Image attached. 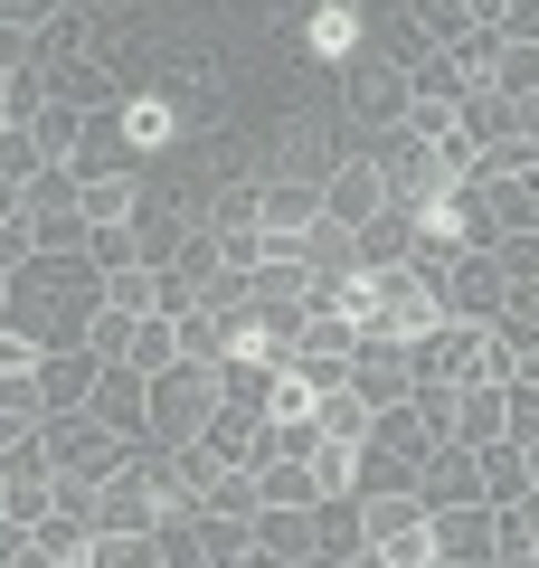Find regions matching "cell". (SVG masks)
Masks as SVG:
<instances>
[{"label": "cell", "mask_w": 539, "mask_h": 568, "mask_svg": "<svg viewBox=\"0 0 539 568\" xmlns=\"http://www.w3.org/2000/svg\"><path fill=\"white\" fill-rule=\"evenodd\" d=\"M95 313H104V275L77 246V256H29L20 275H10V313H0V323L29 332L39 351H77Z\"/></svg>", "instance_id": "6da1fadb"}, {"label": "cell", "mask_w": 539, "mask_h": 568, "mask_svg": "<svg viewBox=\"0 0 539 568\" xmlns=\"http://www.w3.org/2000/svg\"><path fill=\"white\" fill-rule=\"evenodd\" d=\"M256 181H294V190H322L340 171V123H322V114H284V123H265V152L256 162Z\"/></svg>", "instance_id": "7a4b0ae2"}, {"label": "cell", "mask_w": 539, "mask_h": 568, "mask_svg": "<svg viewBox=\"0 0 539 568\" xmlns=\"http://www.w3.org/2000/svg\"><path fill=\"white\" fill-rule=\"evenodd\" d=\"M407 104H417V85H407V67L388 48H359L340 67V114H350V133H398Z\"/></svg>", "instance_id": "3957f363"}, {"label": "cell", "mask_w": 539, "mask_h": 568, "mask_svg": "<svg viewBox=\"0 0 539 568\" xmlns=\"http://www.w3.org/2000/svg\"><path fill=\"white\" fill-rule=\"evenodd\" d=\"M39 455H48V474H67V484H104L133 446H123L95 407H67V417H39Z\"/></svg>", "instance_id": "277c9868"}, {"label": "cell", "mask_w": 539, "mask_h": 568, "mask_svg": "<svg viewBox=\"0 0 539 568\" xmlns=\"http://www.w3.org/2000/svg\"><path fill=\"white\" fill-rule=\"evenodd\" d=\"M209 407H218V369L209 361L152 369V426H142V446H190V436L209 426Z\"/></svg>", "instance_id": "5b68a950"}, {"label": "cell", "mask_w": 539, "mask_h": 568, "mask_svg": "<svg viewBox=\"0 0 539 568\" xmlns=\"http://www.w3.org/2000/svg\"><path fill=\"white\" fill-rule=\"evenodd\" d=\"M359 284H369V304H359V332H379V342H426V332L445 323L436 284L407 275V265H379V275H359Z\"/></svg>", "instance_id": "8992f818"}, {"label": "cell", "mask_w": 539, "mask_h": 568, "mask_svg": "<svg viewBox=\"0 0 539 568\" xmlns=\"http://www.w3.org/2000/svg\"><path fill=\"white\" fill-rule=\"evenodd\" d=\"M20 219H29V237H39V256H77L85 246V181L67 162H48L39 181L20 190Z\"/></svg>", "instance_id": "52a82bcc"}, {"label": "cell", "mask_w": 539, "mask_h": 568, "mask_svg": "<svg viewBox=\"0 0 539 568\" xmlns=\"http://www.w3.org/2000/svg\"><path fill=\"white\" fill-rule=\"evenodd\" d=\"M350 398L379 417V407H407L417 398V361H407V342H379V332H359L350 342Z\"/></svg>", "instance_id": "ba28073f"}, {"label": "cell", "mask_w": 539, "mask_h": 568, "mask_svg": "<svg viewBox=\"0 0 539 568\" xmlns=\"http://www.w3.org/2000/svg\"><path fill=\"white\" fill-rule=\"evenodd\" d=\"M200 446L218 455L227 474H256V465H275V426H265L256 407H237V398H218V407H209V426H200Z\"/></svg>", "instance_id": "9c48e42d"}, {"label": "cell", "mask_w": 539, "mask_h": 568, "mask_svg": "<svg viewBox=\"0 0 539 568\" xmlns=\"http://www.w3.org/2000/svg\"><path fill=\"white\" fill-rule=\"evenodd\" d=\"M294 48L313 67H350L359 48H369V10H350V0H313V10L294 20Z\"/></svg>", "instance_id": "30bf717a"}, {"label": "cell", "mask_w": 539, "mask_h": 568, "mask_svg": "<svg viewBox=\"0 0 539 568\" xmlns=\"http://www.w3.org/2000/svg\"><path fill=\"white\" fill-rule=\"evenodd\" d=\"M85 407L114 426L123 446H142V426H152V379H142L133 361H104V369H95V398H85Z\"/></svg>", "instance_id": "8fae6325"}, {"label": "cell", "mask_w": 539, "mask_h": 568, "mask_svg": "<svg viewBox=\"0 0 539 568\" xmlns=\"http://www.w3.org/2000/svg\"><path fill=\"white\" fill-rule=\"evenodd\" d=\"M388 209V181H379V162L369 152H340V171L322 181V219H340V227H369Z\"/></svg>", "instance_id": "7c38bea8"}, {"label": "cell", "mask_w": 539, "mask_h": 568, "mask_svg": "<svg viewBox=\"0 0 539 568\" xmlns=\"http://www.w3.org/2000/svg\"><path fill=\"white\" fill-rule=\"evenodd\" d=\"M417 503H426V511L482 503V446H436V455L417 465Z\"/></svg>", "instance_id": "4fadbf2b"}, {"label": "cell", "mask_w": 539, "mask_h": 568, "mask_svg": "<svg viewBox=\"0 0 539 568\" xmlns=\"http://www.w3.org/2000/svg\"><path fill=\"white\" fill-rule=\"evenodd\" d=\"M436 304H445V323H492L501 313V265L492 256H455L436 275Z\"/></svg>", "instance_id": "5bb4252c"}, {"label": "cell", "mask_w": 539, "mask_h": 568, "mask_svg": "<svg viewBox=\"0 0 539 568\" xmlns=\"http://www.w3.org/2000/svg\"><path fill=\"white\" fill-rule=\"evenodd\" d=\"M77 181H123V171H142V152H133V133H123V114L104 104V114H85L77 123Z\"/></svg>", "instance_id": "9a60e30c"}, {"label": "cell", "mask_w": 539, "mask_h": 568, "mask_svg": "<svg viewBox=\"0 0 539 568\" xmlns=\"http://www.w3.org/2000/svg\"><path fill=\"white\" fill-rule=\"evenodd\" d=\"M95 351H39V417H67V407H85V398H95Z\"/></svg>", "instance_id": "2e32d148"}, {"label": "cell", "mask_w": 539, "mask_h": 568, "mask_svg": "<svg viewBox=\"0 0 539 568\" xmlns=\"http://www.w3.org/2000/svg\"><path fill=\"white\" fill-rule=\"evenodd\" d=\"M436 559L445 568H492V503L436 511Z\"/></svg>", "instance_id": "e0dca14e"}, {"label": "cell", "mask_w": 539, "mask_h": 568, "mask_svg": "<svg viewBox=\"0 0 539 568\" xmlns=\"http://www.w3.org/2000/svg\"><path fill=\"white\" fill-rule=\"evenodd\" d=\"M95 521H104V530H152V493H142V446H133V455H123V465L95 484Z\"/></svg>", "instance_id": "ac0fdd59"}, {"label": "cell", "mask_w": 539, "mask_h": 568, "mask_svg": "<svg viewBox=\"0 0 539 568\" xmlns=\"http://www.w3.org/2000/svg\"><path fill=\"white\" fill-rule=\"evenodd\" d=\"M313 549H322V559H359V549H369V511H359V493L313 503Z\"/></svg>", "instance_id": "d6986e66"}, {"label": "cell", "mask_w": 539, "mask_h": 568, "mask_svg": "<svg viewBox=\"0 0 539 568\" xmlns=\"http://www.w3.org/2000/svg\"><path fill=\"white\" fill-rule=\"evenodd\" d=\"M114 114H123V133H133V152H142V162L180 142V104H171V95H123Z\"/></svg>", "instance_id": "ffe728a7"}, {"label": "cell", "mask_w": 539, "mask_h": 568, "mask_svg": "<svg viewBox=\"0 0 539 568\" xmlns=\"http://www.w3.org/2000/svg\"><path fill=\"white\" fill-rule=\"evenodd\" d=\"M482 95H501V104H530V95H539V48L492 39V58H482Z\"/></svg>", "instance_id": "44dd1931"}, {"label": "cell", "mask_w": 539, "mask_h": 568, "mask_svg": "<svg viewBox=\"0 0 539 568\" xmlns=\"http://www.w3.org/2000/svg\"><path fill=\"white\" fill-rule=\"evenodd\" d=\"M313 465L303 455H275V465H256V511H313Z\"/></svg>", "instance_id": "7402d4cb"}, {"label": "cell", "mask_w": 539, "mask_h": 568, "mask_svg": "<svg viewBox=\"0 0 539 568\" xmlns=\"http://www.w3.org/2000/svg\"><path fill=\"white\" fill-rule=\"evenodd\" d=\"M359 446H369V455H398V465H426V455H436V436L417 426V407H379Z\"/></svg>", "instance_id": "603a6c76"}, {"label": "cell", "mask_w": 539, "mask_h": 568, "mask_svg": "<svg viewBox=\"0 0 539 568\" xmlns=\"http://www.w3.org/2000/svg\"><path fill=\"white\" fill-rule=\"evenodd\" d=\"M407 29H417L426 48H464L482 29V10H474V0H407Z\"/></svg>", "instance_id": "cb8c5ba5"}, {"label": "cell", "mask_w": 539, "mask_h": 568, "mask_svg": "<svg viewBox=\"0 0 539 568\" xmlns=\"http://www.w3.org/2000/svg\"><path fill=\"white\" fill-rule=\"evenodd\" d=\"M190 227H200L190 209H152V200H142V209H133V256H142V265H171Z\"/></svg>", "instance_id": "d4e9b609"}, {"label": "cell", "mask_w": 539, "mask_h": 568, "mask_svg": "<svg viewBox=\"0 0 539 568\" xmlns=\"http://www.w3.org/2000/svg\"><path fill=\"white\" fill-rule=\"evenodd\" d=\"M530 549H539V484L492 503V559H530Z\"/></svg>", "instance_id": "484cf974"}, {"label": "cell", "mask_w": 539, "mask_h": 568, "mask_svg": "<svg viewBox=\"0 0 539 568\" xmlns=\"http://www.w3.org/2000/svg\"><path fill=\"white\" fill-rule=\"evenodd\" d=\"M407 246H417V219H407V209H379V219L359 227V275H379V265H407Z\"/></svg>", "instance_id": "4316f807"}, {"label": "cell", "mask_w": 539, "mask_h": 568, "mask_svg": "<svg viewBox=\"0 0 539 568\" xmlns=\"http://www.w3.org/2000/svg\"><path fill=\"white\" fill-rule=\"evenodd\" d=\"M256 209H265V181H256V171H227V181L209 190L200 227H256Z\"/></svg>", "instance_id": "83f0119b"}, {"label": "cell", "mask_w": 539, "mask_h": 568, "mask_svg": "<svg viewBox=\"0 0 539 568\" xmlns=\"http://www.w3.org/2000/svg\"><path fill=\"white\" fill-rule=\"evenodd\" d=\"M303 465H313V493H322V503H332V493H359V446H350V436H313Z\"/></svg>", "instance_id": "f1b7e54d"}, {"label": "cell", "mask_w": 539, "mask_h": 568, "mask_svg": "<svg viewBox=\"0 0 539 568\" xmlns=\"http://www.w3.org/2000/svg\"><path fill=\"white\" fill-rule=\"evenodd\" d=\"M511 123H520V104H501V95H482V85H474V95L455 104V133L474 142V152H492V142H511Z\"/></svg>", "instance_id": "f546056e"}, {"label": "cell", "mask_w": 539, "mask_h": 568, "mask_svg": "<svg viewBox=\"0 0 539 568\" xmlns=\"http://www.w3.org/2000/svg\"><path fill=\"white\" fill-rule=\"evenodd\" d=\"M48 114V77L39 67H0V133H29Z\"/></svg>", "instance_id": "4dcf8cb0"}, {"label": "cell", "mask_w": 539, "mask_h": 568, "mask_svg": "<svg viewBox=\"0 0 539 568\" xmlns=\"http://www.w3.org/2000/svg\"><path fill=\"white\" fill-rule=\"evenodd\" d=\"M455 446H501V388H455Z\"/></svg>", "instance_id": "1f68e13d"}, {"label": "cell", "mask_w": 539, "mask_h": 568, "mask_svg": "<svg viewBox=\"0 0 539 568\" xmlns=\"http://www.w3.org/2000/svg\"><path fill=\"white\" fill-rule=\"evenodd\" d=\"M142 209V171H123V181H85V227H123Z\"/></svg>", "instance_id": "d6a6232c"}, {"label": "cell", "mask_w": 539, "mask_h": 568, "mask_svg": "<svg viewBox=\"0 0 539 568\" xmlns=\"http://www.w3.org/2000/svg\"><path fill=\"white\" fill-rule=\"evenodd\" d=\"M85 568H161V530H104Z\"/></svg>", "instance_id": "836d02e7"}, {"label": "cell", "mask_w": 539, "mask_h": 568, "mask_svg": "<svg viewBox=\"0 0 539 568\" xmlns=\"http://www.w3.org/2000/svg\"><path fill=\"white\" fill-rule=\"evenodd\" d=\"M256 549L265 559H303L313 549V511H256Z\"/></svg>", "instance_id": "e575fe53"}, {"label": "cell", "mask_w": 539, "mask_h": 568, "mask_svg": "<svg viewBox=\"0 0 539 568\" xmlns=\"http://www.w3.org/2000/svg\"><path fill=\"white\" fill-rule=\"evenodd\" d=\"M511 493H530V465H520V446L501 436V446H482V503H511Z\"/></svg>", "instance_id": "d590c367"}, {"label": "cell", "mask_w": 539, "mask_h": 568, "mask_svg": "<svg viewBox=\"0 0 539 568\" xmlns=\"http://www.w3.org/2000/svg\"><path fill=\"white\" fill-rule=\"evenodd\" d=\"M123 361L152 379V369H171V361H180V332L161 323V313H142V323H133V351H123Z\"/></svg>", "instance_id": "8d00e7d4"}, {"label": "cell", "mask_w": 539, "mask_h": 568, "mask_svg": "<svg viewBox=\"0 0 539 568\" xmlns=\"http://www.w3.org/2000/svg\"><path fill=\"white\" fill-rule=\"evenodd\" d=\"M77 123H85V114H67V104H48V114L29 123V142H39V162H77Z\"/></svg>", "instance_id": "74e56055"}, {"label": "cell", "mask_w": 539, "mask_h": 568, "mask_svg": "<svg viewBox=\"0 0 539 568\" xmlns=\"http://www.w3.org/2000/svg\"><path fill=\"white\" fill-rule=\"evenodd\" d=\"M313 436H350V446H359V436H369V407H359L350 388H332V398L313 407Z\"/></svg>", "instance_id": "f35d334b"}, {"label": "cell", "mask_w": 539, "mask_h": 568, "mask_svg": "<svg viewBox=\"0 0 539 568\" xmlns=\"http://www.w3.org/2000/svg\"><path fill=\"white\" fill-rule=\"evenodd\" d=\"M85 265H95V275H114V265H142V256H133V219H123V227H85Z\"/></svg>", "instance_id": "ab89813d"}, {"label": "cell", "mask_w": 539, "mask_h": 568, "mask_svg": "<svg viewBox=\"0 0 539 568\" xmlns=\"http://www.w3.org/2000/svg\"><path fill=\"white\" fill-rule=\"evenodd\" d=\"M133 323H142V313H114V304H104L95 323H85V351H95V361H123V351H133Z\"/></svg>", "instance_id": "60d3db41"}, {"label": "cell", "mask_w": 539, "mask_h": 568, "mask_svg": "<svg viewBox=\"0 0 539 568\" xmlns=\"http://www.w3.org/2000/svg\"><path fill=\"white\" fill-rule=\"evenodd\" d=\"M104 304L114 313H152V265H114V275H104Z\"/></svg>", "instance_id": "b9f144b4"}, {"label": "cell", "mask_w": 539, "mask_h": 568, "mask_svg": "<svg viewBox=\"0 0 539 568\" xmlns=\"http://www.w3.org/2000/svg\"><path fill=\"white\" fill-rule=\"evenodd\" d=\"M407 407H417V426L436 436V446H455V388H417Z\"/></svg>", "instance_id": "7bdbcfd3"}, {"label": "cell", "mask_w": 539, "mask_h": 568, "mask_svg": "<svg viewBox=\"0 0 539 568\" xmlns=\"http://www.w3.org/2000/svg\"><path fill=\"white\" fill-rule=\"evenodd\" d=\"M492 39H511V48H539V0H501V10H492Z\"/></svg>", "instance_id": "ee69618b"}, {"label": "cell", "mask_w": 539, "mask_h": 568, "mask_svg": "<svg viewBox=\"0 0 539 568\" xmlns=\"http://www.w3.org/2000/svg\"><path fill=\"white\" fill-rule=\"evenodd\" d=\"M58 10H77V0H0V29H20V39H39Z\"/></svg>", "instance_id": "f6af8a7d"}, {"label": "cell", "mask_w": 539, "mask_h": 568, "mask_svg": "<svg viewBox=\"0 0 539 568\" xmlns=\"http://www.w3.org/2000/svg\"><path fill=\"white\" fill-rule=\"evenodd\" d=\"M180 332V361H209L218 369V313H190V323H171Z\"/></svg>", "instance_id": "bcb514c9"}, {"label": "cell", "mask_w": 539, "mask_h": 568, "mask_svg": "<svg viewBox=\"0 0 539 568\" xmlns=\"http://www.w3.org/2000/svg\"><path fill=\"white\" fill-rule=\"evenodd\" d=\"M398 133H417V142H455V104H426V95H417Z\"/></svg>", "instance_id": "7dc6e473"}, {"label": "cell", "mask_w": 539, "mask_h": 568, "mask_svg": "<svg viewBox=\"0 0 539 568\" xmlns=\"http://www.w3.org/2000/svg\"><path fill=\"white\" fill-rule=\"evenodd\" d=\"M29 256H39V237H29V219L10 209V219H0V275H20Z\"/></svg>", "instance_id": "c3c4849f"}, {"label": "cell", "mask_w": 539, "mask_h": 568, "mask_svg": "<svg viewBox=\"0 0 539 568\" xmlns=\"http://www.w3.org/2000/svg\"><path fill=\"white\" fill-rule=\"evenodd\" d=\"M20 446H39V417H20V407H0V455H20Z\"/></svg>", "instance_id": "681fc988"}, {"label": "cell", "mask_w": 539, "mask_h": 568, "mask_svg": "<svg viewBox=\"0 0 539 568\" xmlns=\"http://www.w3.org/2000/svg\"><path fill=\"white\" fill-rule=\"evenodd\" d=\"M511 379H520V388H539V342H520V351H511Z\"/></svg>", "instance_id": "f907efd6"}, {"label": "cell", "mask_w": 539, "mask_h": 568, "mask_svg": "<svg viewBox=\"0 0 539 568\" xmlns=\"http://www.w3.org/2000/svg\"><path fill=\"white\" fill-rule=\"evenodd\" d=\"M511 142H539V95L520 104V123H511Z\"/></svg>", "instance_id": "816d5d0a"}, {"label": "cell", "mask_w": 539, "mask_h": 568, "mask_svg": "<svg viewBox=\"0 0 539 568\" xmlns=\"http://www.w3.org/2000/svg\"><path fill=\"white\" fill-rule=\"evenodd\" d=\"M520 465H530V484H539V436H520Z\"/></svg>", "instance_id": "f5cc1de1"}, {"label": "cell", "mask_w": 539, "mask_h": 568, "mask_svg": "<svg viewBox=\"0 0 539 568\" xmlns=\"http://www.w3.org/2000/svg\"><path fill=\"white\" fill-rule=\"evenodd\" d=\"M294 568H350V559H322V549H303V559Z\"/></svg>", "instance_id": "db71d44e"}, {"label": "cell", "mask_w": 539, "mask_h": 568, "mask_svg": "<svg viewBox=\"0 0 539 568\" xmlns=\"http://www.w3.org/2000/svg\"><path fill=\"white\" fill-rule=\"evenodd\" d=\"M237 568H294V559H265V549H246V559Z\"/></svg>", "instance_id": "11a10c76"}, {"label": "cell", "mask_w": 539, "mask_h": 568, "mask_svg": "<svg viewBox=\"0 0 539 568\" xmlns=\"http://www.w3.org/2000/svg\"><path fill=\"white\" fill-rule=\"evenodd\" d=\"M10 209H20V190H10V181H0V219H10Z\"/></svg>", "instance_id": "9f6ffc18"}, {"label": "cell", "mask_w": 539, "mask_h": 568, "mask_svg": "<svg viewBox=\"0 0 539 568\" xmlns=\"http://www.w3.org/2000/svg\"><path fill=\"white\" fill-rule=\"evenodd\" d=\"M350 568H388V559H379V549H359V559H350Z\"/></svg>", "instance_id": "6f0895ef"}, {"label": "cell", "mask_w": 539, "mask_h": 568, "mask_svg": "<svg viewBox=\"0 0 539 568\" xmlns=\"http://www.w3.org/2000/svg\"><path fill=\"white\" fill-rule=\"evenodd\" d=\"M0 313H10V275H0Z\"/></svg>", "instance_id": "680465c9"}, {"label": "cell", "mask_w": 539, "mask_h": 568, "mask_svg": "<svg viewBox=\"0 0 539 568\" xmlns=\"http://www.w3.org/2000/svg\"><path fill=\"white\" fill-rule=\"evenodd\" d=\"M0 493H10V474H0Z\"/></svg>", "instance_id": "91938a15"}]
</instances>
